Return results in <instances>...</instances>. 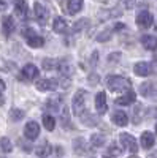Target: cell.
Segmentation results:
<instances>
[{
  "mask_svg": "<svg viewBox=\"0 0 157 158\" xmlns=\"http://www.w3.org/2000/svg\"><path fill=\"white\" fill-rule=\"evenodd\" d=\"M107 87L111 92H122V90L132 89V84H130V81H129V79H125L124 76L111 74V76L107 77Z\"/></svg>",
  "mask_w": 157,
  "mask_h": 158,
  "instance_id": "6da1fadb",
  "label": "cell"
},
{
  "mask_svg": "<svg viewBox=\"0 0 157 158\" xmlns=\"http://www.w3.org/2000/svg\"><path fill=\"white\" fill-rule=\"evenodd\" d=\"M86 97H87L86 90H78L76 94H75V97H73V101H72L73 112L78 117H81L86 112Z\"/></svg>",
  "mask_w": 157,
  "mask_h": 158,
  "instance_id": "7a4b0ae2",
  "label": "cell"
},
{
  "mask_svg": "<svg viewBox=\"0 0 157 158\" xmlns=\"http://www.w3.org/2000/svg\"><path fill=\"white\" fill-rule=\"evenodd\" d=\"M121 139V144L129 150V152H132V153H137L138 152V144H137V139L132 136V135H127V133H122L119 136Z\"/></svg>",
  "mask_w": 157,
  "mask_h": 158,
  "instance_id": "3957f363",
  "label": "cell"
},
{
  "mask_svg": "<svg viewBox=\"0 0 157 158\" xmlns=\"http://www.w3.org/2000/svg\"><path fill=\"white\" fill-rule=\"evenodd\" d=\"M38 135H40V125H38L37 122L30 120V122L25 123V127H24V136L27 138L29 141L37 139V138H38Z\"/></svg>",
  "mask_w": 157,
  "mask_h": 158,
  "instance_id": "277c9868",
  "label": "cell"
},
{
  "mask_svg": "<svg viewBox=\"0 0 157 158\" xmlns=\"http://www.w3.org/2000/svg\"><path fill=\"white\" fill-rule=\"evenodd\" d=\"M35 87L40 90V92H49V90H54L57 87V81H56V79H51V77L37 79Z\"/></svg>",
  "mask_w": 157,
  "mask_h": 158,
  "instance_id": "5b68a950",
  "label": "cell"
},
{
  "mask_svg": "<svg viewBox=\"0 0 157 158\" xmlns=\"http://www.w3.org/2000/svg\"><path fill=\"white\" fill-rule=\"evenodd\" d=\"M154 22V18L149 11H141L137 16V25L140 29H149Z\"/></svg>",
  "mask_w": 157,
  "mask_h": 158,
  "instance_id": "8992f818",
  "label": "cell"
},
{
  "mask_svg": "<svg viewBox=\"0 0 157 158\" xmlns=\"http://www.w3.org/2000/svg\"><path fill=\"white\" fill-rule=\"evenodd\" d=\"M135 100H137V94L132 89H129L124 92V95L116 98V104H119V106H130L132 103H135Z\"/></svg>",
  "mask_w": 157,
  "mask_h": 158,
  "instance_id": "52a82bcc",
  "label": "cell"
},
{
  "mask_svg": "<svg viewBox=\"0 0 157 158\" xmlns=\"http://www.w3.org/2000/svg\"><path fill=\"white\" fill-rule=\"evenodd\" d=\"M2 30H3L5 36H10L13 32H15L16 30V21H15V18L10 16V15H5L2 18Z\"/></svg>",
  "mask_w": 157,
  "mask_h": 158,
  "instance_id": "ba28073f",
  "label": "cell"
},
{
  "mask_svg": "<svg viewBox=\"0 0 157 158\" xmlns=\"http://www.w3.org/2000/svg\"><path fill=\"white\" fill-rule=\"evenodd\" d=\"M133 71H135L137 76L146 77V76H149L152 73V67H151V63H148V62H138V63H135Z\"/></svg>",
  "mask_w": 157,
  "mask_h": 158,
  "instance_id": "9c48e42d",
  "label": "cell"
},
{
  "mask_svg": "<svg viewBox=\"0 0 157 158\" xmlns=\"http://www.w3.org/2000/svg\"><path fill=\"white\" fill-rule=\"evenodd\" d=\"M95 109L98 114H105L108 109V103H107V94L105 92H98L95 95Z\"/></svg>",
  "mask_w": 157,
  "mask_h": 158,
  "instance_id": "30bf717a",
  "label": "cell"
},
{
  "mask_svg": "<svg viewBox=\"0 0 157 158\" xmlns=\"http://www.w3.org/2000/svg\"><path fill=\"white\" fill-rule=\"evenodd\" d=\"M38 76V68L35 67L33 63H27L22 67V71H21V77L24 79H35Z\"/></svg>",
  "mask_w": 157,
  "mask_h": 158,
  "instance_id": "8fae6325",
  "label": "cell"
},
{
  "mask_svg": "<svg viewBox=\"0 0 157 158\" xmlns=\"http://www.w3.org/2000/svg\"><path fill=\"white\" fill-rule=\"evenodd\" d=\"M111 120L117 127H125L129 123V117H127V114L124 111H114L113 115H111Z\"/></svg>",
  "mask_w": 157,
  "mask_h": 158,
  "instance_id": "7c38bea8",
  "label": "cell"
},
{
  "mask_svg": "<svg viewBox=\"0 0 157 158\" xmlns=\"http://www.w3.org/2000/svg\"><path fill=\"white\" fill-rule=\"evenodd\" d=\"M27 3H25V0H16L15 2V13H16V16L21 18V19H25L27 18Z\"/></svg>",
  "mask_w": 157,
  "mask_h": 158,
  "instance_id": "4fadbf2b",
  "label": "cell"
},
{
  "mask_svg": "<svg viewBox=\"0 0 157 158\" xmlns=\"http://www.w3.org/2000/svg\"><path fill=\"white\" fill-rule=\"evenodd\" d=\"M35 16H37V19L40 21V22H46V19H48V16H49V13H48V10H46V6L43 5V3H40V2H35Z\"/></svg>",
  "mask_w": 157,
  "mask_h": 158,
  "instance_id": "5bb4252c",
  "label": "cell"
},
{
  "mask_svg": "<svg viewBox=\"0 0 157 158\" xmlns=\"http://www.w3.org/2000/svg\"><path fill=\"white\" fill-rule=\"evenodd\" d=\"M67 29H68L67 21H65L63 18H60V16H57L54 19V22H52V30H54L56 33H63V32H67Z\"/></svg>",
  "mask_w": 157,
  "mask_h": 158,
  "instance_id": "9a60e30c",
  "label": "cell"
},
{
  "mask_svg": "<svg viewBox=\"0 0 157 158\" xmlns=\"http://www.w3.org/2000/svg\"><path fill=\"white\" fill-rule=\"evenodd\" d=\"M141 44L145 46V49H148V51L157 49V36H154V35H145V36L141 38Z\"/></svg>",
  "mask_w": 157,
  "mask_h": 158,
  "instance_id": "2e32d148",
  "label": "cell"
},
{
  "mask_svg": "<svg viewBox=\"0 0 157 158\" xmlns=\"http://www.w3.org/2000/svg\"><path fill=\"white\" fill-rule=\"evenodd\" d=\"M51 152H52V147H51V144L49 142H43V144H40L37 149H35V153H37V156H40V158H46V156H49L51 155Z\"/></svg>",
  "mask_w": 157,
  "mask_h": 158,
  "instance_id": "e0dca14e",
  "label": "cell"
},
{
  "mask_svg": "<svg viewBox=\"0 0 157 158\" xmlns=\"http://www.w3.org/2000/svg\"><path fill=\"white\" fill-rule=\"evenodd\" d=\"M84 5V0H67V11L70 15H76L78 11H81Z\"/></svg>",
  "mask_w": 157,
  "mask_h": 158,
  "instance_id": "ac0fdd59",
  "label": "cell"
},
{
  "mask_svg": "<svg viewBox=\"0 0 157 158\" xmlns=\"http://www.w3.org/2000/svg\"><path fill=\"white\" fill-rule=\"evenodd\" d=\"M154 142H155V138H154L152 133L145 131V133L141 135V146H143V149H151L154 146Z\"/></svg>",
  "mask_w": 157,
  "mask_h": 158,
  "instance_id": "d6986e66",
  "label": "cell"
},
{
  "mask_svg": "<svg viewBox=\"0 0 157 158\" xmlns=\"http://www.w3.org/2000/svg\"><path fill=\"white\" fill-rule=\"evenodd\" d=\"M27 44L30 46V48H41L43 44H45V40L40 36V35H32V36H29L27 38Z\"/></svg>",
  "mask_w": 157,
  "mask_h": 158,
  "instance_id": "ffe728a7",
  "label": "cell"
},
{
  "mask_svg": "<svg viewBox=\"0 0 157 158\" xmlns=\"http://www.w3.org/2000/svg\"><path fill=\"white\" fill-rule=\"evenodd\" d=\"M43 127L48 131H52V130L56 128V118L52 117V115H49V114H45L43 115Z\"/></svg>",
  "mask_w": 157,
  "mask_h": 158,
  "instance_id": "44dd1931",
  "label": "cell"
},
{
  "mask_svg": "<svg viewBox=\"0 0 157 158\" xmlns=\"http://www.w3.org/2000/svg\"><path fill=\"white\" fill-rule=\"evenodd\" d=\"M73 147H75V152L78 155H80V153H86V142H84V139H75Z\"/></svg>",
  "mask_w": 157,
  "mask_h": 158,
  "instance_id": "7402d4cb",
  "label": "cell"
},
{
  "mask_svg": "<svg viewBox=\"0 0 157 158\" xmlns=\"http://www.w3.org/2000/svg\"><path fill=\"white\" fill-rule=\"evenodd\" d=\"M22 117H24V111H21V109L13 108V109L10 111V118H11L13 122H18V120H21Z\"/></svg>",
  "mask_w": 157,
  "mask_h": 158,
  "instance_id": "603a6c76",
  "label": "cell"
},
{
  "mask_svg": "<svg viewBox=\"0 0 157 158\" xmlns=\"http://www.w3.org/2000/svg\"><path fill=\"white\" fill-rule=\"evenodd\" d=\"M0 147H2L3 152L10 153V152L13 150V144H11V141H10L8 138H2V139H0Z\"/></svg>",
  "mask_w": 157,
  "mask_h": 158,
  "instance_id": "cb8c5ba5",
  "label": "cell"
},
{
  "mask_svg": "<svg viewBox=\"0 0 157 158\" xmlns=\"http://www.w3.org/2000/svg\"><path fill=\"white\" fill-rule=\"evenodd\" d=\"M59 104H60V97H52L51 100H48L46 108H48V109H52V111H56V109L59 108Z\"/></svg>",
  "mask_w": 157,
  "mask_h": 158,
  "instance_id": "d4e9b609",
  "label": "cell"
},
{
  "mask_svg": "<svg viewBox=\"0 0 157 158\" xmlns=\"http://www.w3.org/2000/svg\"><path fill=\"white\" fill-rule=\"evenodd\" d=\"M90 142H92L94 147H102L105 144V138L102 135H92V138H90Z\"/></svg>",
  "mask_w": 157,
  "mask_h": 158,
  "instance_id": "484cf974",
  "label": "cell"
},
{
  "mask_svg": "<svg viewBox=\"0 0 157 158\" xmlns=\"http://www.w3.org/2000/svg\"><path fill=\"white\" fill-rule=\"evenodd\" d=\"M111 35H113V30H111V29H108V30H103L102 33H98V35H97V41H100V43H103V41H108V40L111 38Z\"/></svg>",
  "mask_w": 157,
  "mask_h": 158,
  "instance_id": "4316f807",
  "label": "cell"
},
{
  "mask_svg": "<svg viewBox=\"0 0 157 158\" xmlns=\"http://www.w3.org/2000/svg\"><path fill=\"white\" fill-rule=\"evenodd\" d=\"M108 153L113 155V156H117V155H121V153H122V149L119 147V144H117V142H113L111 146L108 147Z\"/></svg>",
  "mask_w": 157,
  "mask_h": 158,
  "instance_id": "83f0119b",
  "label": "cell"
},
{
  "mask_svg": "<svg viewBox=\"0 0 157 158\" xmlns=\"http://www.w3.org/2000/svg\"><path fill=\"white\" fill-rule=\"evenodd\" d=\"M89 25V19H81V21H78L75 25H73V32H81L84 30L86 27Z\"/></svg>",
  "mask_w": 157,
  "mask_h": 158,
  "instance_id": "f1b7e54d",
  "label": "cell"
},
{
  "mask_svg": "<svg viewBox=\"0 0 157 158\" xmlns=\"http://www.w3.org/2000/svg\"><path fill=\"white\" fill-rule=\"evenodd\" d=\"M141 106H137L135 108V114H133V122L135 123H140V120H141V117H140V114H141Z\"/></svg>",
  "mask_w": 157,
  "mask_h": 158,
  "instance_id": "f546056e",
  "label": "cell"
},
{
  "mask_svg": "<svg viewBox=\"0 0 157 158\" xmlns=\"http://www.w3.org/2000/svg\"><path fill=\"white\" fill-rule=\"evenodd\" d=\"M121 3H122V6L124 8H127V10H130V8H133L135 6V0H121Z\"/></svg>",
  "mask_w": 157,
  "mask_h": 158,
  "instance_id": "4dcf8cb0",
  "label": "cell"
},
{
  "mask_svg": "<svg viewBox=\"0 0 157 158\" xmlns=\"http://www.w3.org/2000/svg\"><path fill=\"white\" fill-rule=\"evenodd\" d=\"M89 84H98V76L97 74H90L89 76Z\"/></svg>",
  "mask_w": 157,
  "mask_h": 158,
  "instance_id": "1f68e13d",
  "label": "cell"
},
{
  "mask_svg": "<svg viewBox=\"0 0 157 158\" xmlns=\"http://www.w3.org/2000/svg\"><path fill=\"white\" fill-rule=\"evenodd\" d=\"M3 92H5V84H3L2 79H0V103H2V95H3Z\"/></svg>",
  "mask_w": 157,
  "mask_h": 158,
  "instance_id": "d6a6232c",
  "label": "cell"
},
{
  "mask_svg": "<svg viewBox=\"0 0 157 158\" xmlns=\"http://www.w3.org/2000/svg\"><path fill=\"white\" fill-rule=\"evenodd\" d=\"M124 27H125L124 24H116V25H114V30H122Z\"/></svg>",
  "mask_w": 157,
  "mask_h": 158,
  "instance_id": "836d02e7",
  "label": "cell"
},
{
  "mask_svg": "<svg viewBox=\"0 0 157 158\" xmlns=\"http://www.w3.org/2000/svg\"><path fill=\"white\" fill-rule=\"evenodd\" d=\"M103 158H114L113 155H108V156H103Z\"/></svg>",
  "mask_w": 157,
  "mask_h": 158,
  "instance_id": "e575fe53",
  "label": "cell"
},
{
  "mask_svg": "<svg viewBox=\"0 0 157 158\" xmlns=\"http://www.w3.org/2000/svg\"><path fill=\"white\" fill-rule=\"evenodd\" d=\"M129 158H138V156H135V155H133V156H129Z\"/></svg>",
  "mask_w": 157,
  "mask_h": 158,
  "instance_id": "d590c367",
  "label": "cell"
},
{
  "mask_svg": "<svg viewBox=\"0 0 157 158\" xmlns=\"http://www.w3.org/2000/svg\"><path fill=\"white\" fill-rule=\"evenodd\" d=\"M155 133H157V123H155Z\"/></svg>",
  "mask_w": 157,
  "mask_h": 158,
  "instance_id": "8d00e7d4",
  "label": "cell"
}]
</instances>
